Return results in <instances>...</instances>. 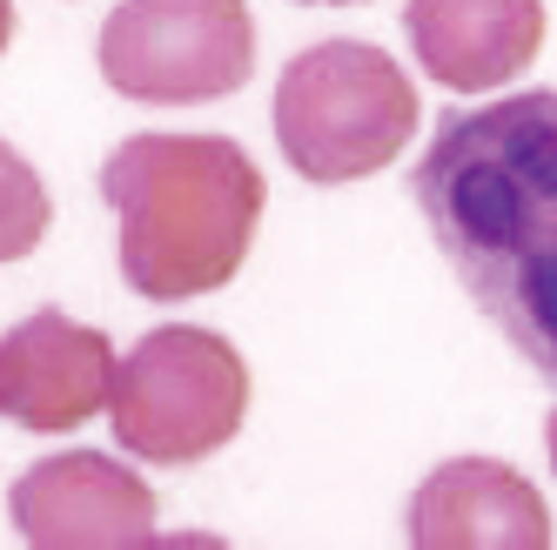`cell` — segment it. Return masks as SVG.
<instances>
[{"label": "cell", "mask_w": 557, "mask_h": 550, "mask_svg": "<svg viewBox=\"0 0 557 550\" xmlns=\"http://www.w3.org/2000/svg\"><path fill=\"white\" fill-rule=\"evenodd\" d=\"M54 209H48V188L41 175H34L21 154L0 141V262H21L41 249V235H48Z\"/></svg>", "instance_id": "cell-10"}, {"label": "cell", "mask_w": 557, "mask_h": 550, "mask_svg": "<svg viewBox=\"0 0 557 550\" xmlns=\"http://www.w3.org/2000/svg\"><path fill=\"white\" fill-rule=\"evenodd\" d=\"M8 41H14V0H0V54H8Z\"/></svg>", "instance_id": "cell-11"}, {"label": "cell", "mask_w": 557, "mask_h": 550, "mask_svg": "<svg viewBox=\"0 0 557 550\" xmlns=\"http://www.w3.org/2000/svg\"><path fill=\"white\" fill-rule=\"evenodd\" d=\"M262 168L228 135H135L101 162L122 222V275L148 302L228 289L262 222Z\"/></svg>", "instance_id": "cell-2"}, {"label": "cell", "mask_w": 557, "mask_h": 550, "mask_svg": "<svg viewBox=\"0 0 557 550\" xmlns=\"http://www.w3.org/2000/svg\"><path fill=\"white\" fill-rule=\"evenodd\" d=\"M114 376H122L114 342L88 323H67L61 309H34L0 336V416H14L34 437H61L101 416Z\"/></svg>", "instance_id": "cell-7"}, {"label": "cell", "mask_w": 557, "mask_h": 550, "mask_svg": "<svg viewBox=\"0 0 557 550\" xmlns=\"http://www.w3.org/2000/svg\"><path fill=\"white\" fill-rule=\"evenodd\" d=\"M404 27L430 82L457 95H484L537 61L544 0H410Z\"/></svg>", "instance_id": "cell-9"}, {"label": "cell", "mask_w": 557, "mask_h": 550, "mask_svg": "<svg viewBox=\"0 0 557 550\" xmlns=\"http://www.w3.org/2000/svg\"><path fill=\"white\" fill-rule=\"evenodd\" d=\"M550 537L557 530L537 484L491 457H457L430 470L410 497L417 550H550Z\"/></svg>", "instance_id": "cell-8"}, {"label": "cell", "mask_w": 557, "mask_h": 550, "mask_svg": "<svg viewBox=\"0 0 557 550\" xmlns=\"http://www.w3.org/2000/svg\"><path fill=\"white\" fill-rule=\"evenodd\" d=\"M95 61L114 95L148 108L222 101L256 67L249 0H122L101 21Z\"/></svg>", "instance_id": "cell-5"}, {"label": "cell", "mask_w": 557, "mask_h": 550, "mask_svg": "<svg viewBox=\"0 0 557 550\" xmlns=\"http://www.w3.org/2000/svg\"><path fill=\"white\" fill-rule=\"evenodd\" d=\"M309 8H330V0H309ZM336 8H349V0H336Z\"/></svg>", "instance_id": "cell-13"}, {"label": "cell", "mask_w": 557, "mask_h": 550, "mask_svg": "<svg viewBox=\"0 0 557 550\" xmlns=\"http://www.w3.org/2000/svg\"><path fill=\"white\" fill-rule=\"evenodd\" d=\"M417 88L370 41H323L283 67L275 82V141L283 162L315 182H363L417 135Z\"/></svg>", "instance_id": "cell-3"}, {"label": "cell", "mask_w": 557, "mask_h": 550, "mask_svg": "<svg viewBox=\"0 0 557 550\" xmlns=\"http://www.w3.org/2000/svg\"><path fill=\"white\" fill-rule=\"evenodd\" d=\"M249 416V363L235 342L195 323L148 329L114 376L108 423L114 443L141 463H202Z\"/></svg>", "instance_id": "cell-4"}, {"label": "cell", "mask_w": 557, "mask_h": 550, "mask_svg": "<svg viewBox=\"0 0 557 550\" xmlns=\"http://www.w3.org/2000/svg\"><path fill=\"white\" fill-rule=\"evenodd\" d=\"M410 188L470 302L557 383V88L444 114Z\"/></svg>", "instance_id": "cell-1"}, {"label": "cell", "mask_w": 557, "mask_h": 550, "mask_svg": "<svg viewBox=\"0 0 557 550\" xmlns=\"http://www.w3.org/2000/svg\"><path fill=\"white\" fill-rule=\"evenodd\" d=\"M544 443H550V470H557V410H550V423H544Z\"/></svg>", "instance_id": "cell-12"}, {"label": "cell", "mask_w": 557, "mask_h": 550, "mask_svg": "<svg viewBox=\"0 0 557 550\" xmlns=\"http://www.w3.org/2000/svg\"><path fill=\"white\" fill-rule=\"evenodd\" d=\"M8 517L34 550H141L154 543V490L122 457H41L8 490Z\"/></svg>", "instance_id": "cell-6"}]
</instances>
